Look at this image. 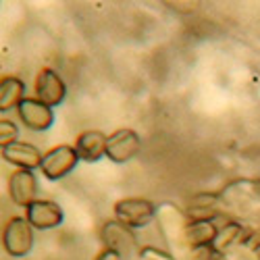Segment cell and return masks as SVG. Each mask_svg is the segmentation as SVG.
Returning a JSON list of instances; mask_svg holds the SVG:
<instances>
[{"label": "cell", "mask_w": 260, "mask_h": 260, "mask_svg": "<svg viewBox=\"0 0 260 260\" xmlns=\"http://www.w3.org/2000/svg\"><path fill=\"white\" fill-rule=\"evenodd\" d=\"M34 90H36V98L40 102L48 104L50 108L62 104L64 98H67V83L58 75V71H54L50 67H42L38 71Z\"/></svg>", "instance_id": "9"}, {"label": "cell", "mask_w": 260, "mask_h": 260, "mask_svg": "<svg viewBox=\"0 0 260 260\" xmlns=\"http://www.w3.org/2000/svg\"><path fill=\"white\" fill-rule=\"evenodd\" d=\"M25 219L31 223L34 229L48 231V229L60 227V223L64 219V212H62V208L54 200H42V198H38L36 202H31L25 208Z\"/></svg>", "instance_id": "11"}, {"label": "cell", "mask_w": 260, "mask_h": 260, "mask_svg": "<svg viewBox=\"0 0 260 260\" xmlns=\"http://www.w3.org/2000/svg\"><path fill=\"white\" fill-rule=\"evenodd\" d=\"M17 115H19L21 125L34 134L48 132L54 125V108L40 102L38 98H25L17 106Z\"/></svg>", "instance_id": "8"}, {"label": "cell", "mask_w": 260, "mask_h": 260, "mask_svg": "<svg viewBox=\"0 0 260 260\" xmlns=\"http://www.w3.org/2000/svg\"><path fill=\"white\" fill-rule=\"evenodd\" d=\"M17 138H19V127L11 119H5L3 117V121H0V144L9 146L13 142H19Z\"/></svg>", "instance_id": "18"}, {"label": "cell", "mask_w": 260, "mask_h": 260, "mask_svg": "<svg viewBox=\"0 0 260 260\" xmlns=\"http://www.w3.org/2000/svg\"><path fill=\"white\" fill-rule=\"evenodd\" d=\"M115 219L129 229H144L152 221H156L158 206L146 198H121L113 206Z\"/></svg>", "instance_id": "3"}, {"label": "cell", "mask_w": 260, "mask_h": 260, "mask_svg": "<svg viewBox=\"0 0 260 260\" xmlns=\"http://www.w3.org/2000/svg\"><path fill=\"white\" fill-rule=\"evenodd\" d=\"M3 248L11 258H25L34 250V227L25 216H13L3 229Z\"/></svg>", "instance_id": "5"}, {"label": "cell", "mask_w": 260, "mask_h": 260, "mask_svg": "<svg viewBox=\"0 0 260 260\" xmlns=\"http://www.w3.org/2000/svg\"><path fill=\"white\" fill-rule=\"evenodd\" d=\"M156 225L169 246L185 250L183 242H185V231L189 225V216H187L185 208H179L173 202L160 204L156 210Z\"/></svg>", "instance_id": "2"}, {"label": "cell", "mask_w": 260, "mask_h": 260, "mask_svg": "<svg viewBox=\"0 0 260 260\" xmlns=\"http://www.w3.org/2000/svg\"><path fill=\"white\" fill-rule=\"evenodd\" d=\"M100 240L104 244L106 250L117 252L121 258H129L134 252H140L138 248V237L134 233V229L125 227L123 223H119L117 219L106 221L100 229Z\"/></svg>", "instance_id": "7"}, {"label": "cell", "mask_w": 260, "mask_h": 260, "mask_svg": "<svg viewBox=\"0 0 260 260\" xmlns=\"http://www.w3.org/2000/svg\"><path fill=\"white\" fill-rule=\"evenodd\" d=\"M140 148H142L140 134L129 127H121V129H115L113 134H108L106 158L115 165H125L138 156Z\"/></svg>", "instance_id": "6"}, {"label": "cell", "mask_w": 260, "mask_h": 260, "mask_svg": "<svg viewBox=\"0 0 260 260\" xmlns=\"http://www.w3.org/2000/svg\"><path fill=\"white\" fill-rule=\"evenodd\" d=\"M38 189H40V183H38L36 171L17 169L9 175V181H7L9 198L21 208H27L31 202L38 200Z\"/></svg>", "instance_id": "10"}, {"label": "cell", "mask_w": 260, "mask_h": 260, "mask_svg": "<svg viewBox=\"0 0 260 260\" xmlns=\"http://www.w3.org/2000/svg\"><path fill=\"white\" fill-rule=\"evenodd\" d=\"M219 198L227 210L248 219H260V179H233L219 191Z\"/></svg>", "instance_id": "1"}, {"label": "cell", "mask_w": 260, "mask_h": 260, "mask_svg": "<svg viewBox=\"0 0 260 260\" xmlns=\"http://www.w3.org/2000/svg\"><path fill=\"white\" fill-rule=\"evenodd\" d=\"M25 98V81L17 75H3L0 79V111L3 115L9 113L11 108H17Z\"/></svg>", "instance_id": "16"}, {"label": "cell", "mask_w": 260, "mask_h": 260, "mask_svg": "<svg viewBox=\"0 0 260 260\" xmlns=\"http://www.w3.org/2000/svg\"><path fill=\"white\" fill-rule=\"evenodd\" d=\"M216 254L214 250H212V246H204V248H193V250H187V260H214Z\"/></svg>", "instance_id": "19"}, {"label": "cell", "mask_w": 260, "mask_h": 260, "mask_svg": "<svg viewBox=\"0 0 260 260\" xmlns=\"http://www.w3.org/2000/svg\"><path fill=\"white\" fill-rule=\"evenodd\" d=\"M248 242V229L244 223L240 221H227L225 225L219 227V233H216L214 242H212V250L223 256L227 252H231L233 248L242 246Z\"/></svg>", "instance_id": "14"}, {"label": "cell", "mask_w": 260, "mask_h": 260, "mask_svg": "<svg viewBox=\"0 0 260 260\" xmlns=\"http://www.w3.org/2000/svg\"><path fill=\"white\" fill-rule=\"evenodd\" d=\"M216 233H219V225H216V221H210V219L189 221L187 231H185V242H183L185 252L193 250V248L212 246Z\"/></svg>", "instance_id": "15"}, {"label": "cell", "mask_w": 260, "mask_h": 260, "mask_svg": "<svg viewBox=\"0 0 260 260\" xmlns=\"http://www.w3.org/2000/svg\"><path fill=\"white\" fill-rule=\"evenodd\" d=\"M108 136L100 129H85L75 140V150L83 162H98L106 156Z\"/></svg>", "instance_id": "13"}, {"label": "cell", "mask_w": 260, "mask_h": 260, "mask_svg": "<svg viewBox=\"0 0 260 260\" xmlns=\"http://www.w3.org/2000/svg\"><path fill=\"white\" fill-rule=\"evenodd\" d=\"M79 160L81 158L77 154L75 146H71V144H58V146L50 148L48 152H44L40 173L48 181H58V179H64L67 175H71Z\"/></svg>", "instance_id": "4"}, {"label": "cell", "mask_w": 260, "mask_h": 260, "mask_svg": "<svg viewBox=\"0 0 260 260\" xmlns=\"http://www.w3.org/2000/svg\"><path fill=\"white\" fill-rule=\"evenodd\" d=\"M140 260H177L173 252H167L162 248H154V246H142L138 252Z\"/></svg>", "instance_id": "17"}, {"label": "cell", "mask_w": 260, "mask_h": 260, "mask_svg": "<svg viewBox=\"0 0 260 260\" xmlns=\"http://www.w3.org/2000/svg\"><path fill=\"white\" fill-rule=\"evenodd\" d=\"M5 162L17 167V169H27V171H36L42 167V150L29 142H13L9 146H3L0 150Z\"/></svg>", "instance_id": "12"}, {"label": "cell", "mask_w": 260, "mask_h": 260, "mask_svg": "<svg viewBox=\"0 0 260 260\" xmlns=\"http://www.w3.org/2000/svg\"><path fill=\"white\" fill-rule=\"evenodd\" d=\"M94 260H123V258H121L117 252H113V250H106V248H104L102 252H98V256H96Z\"/></svg>", "instance_id": "20"}]
</instances>
